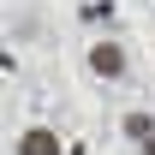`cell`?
Returning <instances> with one entry per match:
<instances>
[{
	"label": "cell",
	"instance_id": "1",
	"mask_svg": "<svg viewBox=\"0 0 155 155\" xmlns=\"http://www.w3.org/2000/svg\"><path fill=\"white\" fill-rule=\"evenodd\" d=\"M84 66H90L101 84H114V78H125V72H131V54H125L119 42H96V48L84 54Z\"/></svg>",
	"mask_w": 155,
	"mask_h": 155
},
{
	"label": "cell",
	"instance_id": "2",
	"mask_svg": "<svg viewBox=\"0 0 155 155\" xmlns=\"http://www.w3.org/2000/svg\"><path fill=\"white\" fill-rule=\"evenodd\" d=\"M12 155H66V143H60L54 125H30V131L18 137V149H12Z\"/></svg>",
	"mask_w": 155,
	"mask_h": 155
},
{
	"label": "cell",
	"instance_id": "3",
	"mask_svg": "<svg viewBox=\"0 0 155 155\" xmlns=\"http://www.w3.org/2000/svg\"><path fill=\"white\" fill-rule=\"evenodd\" d=\"M119 131L131 137V143H149V137H155V114H125V119H119Z\"/></svg>",
	"mask_w": 155,
	"mask_h": 155
},
{
	"label": "cell",
	"instance_id": "4",
	"mask_svg": "<svg viewBox=\"0 0 155 155\" xmlns=\"http://www.w3.org/2000/svg\"><path fill=\"white\" fill-rule=\"evenodd\" d=\"M137 155H155V137H149V143H137Z\"/></svg>",
	"mask_w": 155,
	"mask_h": 155
}]
</instances>
